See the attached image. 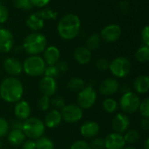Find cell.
Returning a JSON list of instances; mask_svg holds the SVG:
<instances>
[{"instance_id":"obj_4","label":"cell","mask_w":149,"mask_h":149,"mask_svg":"<svg viewBox=\"0 0 149 149\" xmlns=\"http://www.w3.org/2000/svg\"><path fill=\"white\" fill-rule=\"evenodd\" d=\"M22 131L24 132V135L29 139L37 140L44 135L45 131V126L41 120L35 117H31L24 120Z\"/></svg>"},{"instance_id":"obj_16","label":"cell","mask_w":149,"mask_h":149,"mask_svg":"<svg viewBox=\"0 0 149 149\" xmlns=\"http://www.w3.org/2000/svg\"><path fill=\"white\" fill-rule=\"evenodd\" d=\"M39 90L45 96L51 97L54 95V93L57 91L56 80L52 78L45 76L39 82Z\"/></svg>"},{"instance_id":"obj_30","label":"cell","mask_w":149,"mask_h":149,"mask_svg":"<svg viewBox=\"0 0 149 149\" xmlns=\"http://www.w3.org/2000/svg\"><path fill=\"white\" fill-rule=\"evenodd\" d=\"M103 108L108 113H114L118 108V103L114 99L107 98L103 101Z\"/></svg>"},{"instance_id":"obj_33","label":"cell","mask_w":149,"mask_h":149,"mask_svg":"<svg viewBox=\"0 0 149 149\" xmlns=\"http://www.w3.org/2000/svg\"><path fill=\"white\" fill-rule=\"evenodd\" d=\"M59 71L58 69L57 68L56 65H48L45 67V77H49V78H52V79H56L57 77H58L59 75Z\"/></svg>"},{"instance_id":"obj_44","label":"cell","mask_w":149,"mask_h":149,"mask_svg":"<svg viewBox=\"0 0 149 149\" xmlns=\"http://www.w3.org/2000/svg\"><path fill=\"white\" fill-rule=\"evenodd\" d=\"M22 149H36V142L31 139L24 141L22 144Z\"/></svg>"},{"instance_id":"obj_1","label":"cell","mask_w":149,"mask_h":149,"mask_svg":"<svg viewBox=\"0 0 149 149\" xmlns=\"http://www.w3.org/2000/svg\"><path fill=\"white\" fill-rule=\"evenodd\" d=\"M24 93V87L19 79L15 77H8L0 84V97L8 103H17Z\"/></svg>"},{"instance_id":"obj_43","label":"cell","mask_w":149,"mask_h":149,"mask_svg":"<svg viewBox=\"0 0 149 149\" xmlns=\"http://www.w3.org/2000/svg\"><path fill=\"white\" fill-rule=\"evenodd\" d=\"M30 1H31L32 6H36V7H38V8H42V7L46 6L50 3L51 0H30Z\"/></svg>"},{"instance_id":"obj_8","label":"cell","mask_w":149,"mask_h":149,"mask_svg":"<svg viewBox=\"0 0 149 149\" xmlns=\"http://www.w3.org/2000/svg\"><path fill=\"white\" fill-rule=\"evenodd\" d=\"M97 93L96 91L91 86H85L81 91L79 92L77 101L78 106L82 109H89L91 108L96 102Z\"/></svg>"},{"instance_id":"obj_46","label":"cell","mask_w":149,"mask_h":149,"mask_svg":"<svg viewBox=\"0 0 149 149\" xmlns=\"http://www.w3.org/2000/svg\"><path fill=\"white\" fill-rule=\"evenodd\" d=\"M23 122L22 120H18V119H16V120H13L10 123V127L11 129H18V130H22L23 128Z\"/></svg>"},{"instance_id":"obj_26","label":"cell","mask_w":149,"mask_h":149,"mask_svg":"<svg viewBox=\"0 0 149 149\" xmlns=\"http://www.w3.org/2000/svg\"><path fill=\"white\" fill-rule=\"evenodd\" d=\"M100 36L98 33H94L93 35H91L87 41H86V48L90 51H94L96 49L99 48V46L100 45Z\"/></svg>"},{"instance_id":"obj_12","label":"cell","mask_w":149,"mask_h":149,"mask_svg":"<svg viewBox=\"0 0 149 149\" xmlns=\"http://www.w3.org/2000/svg\"><path fill=\"white\" fill-rule=\"evenodd\" d=\"M104 141L106 149H123L126 147L123 135L114 132L109 134Z\"/></svg>"},{"instance_id":"obj_34","label":"cell","mask_w":149,"mask_h":149,"mask_svg":"<svg viewBox=\"0 0 149 149\" xmlns=\"http://www.w3.org/2000/svg\"><path fill=\"white\" fill-rule=\"evenodd\" d=\"M138 110H140L143 118H149V100L148 98L141 101Z\"/></svg>"},{"instance_id":"obj_11","label":"cell","mask_w":149,"mask_h":149,"mask_svg":"<svg viewBox=\"0 0 149 149\" xmlns=\"http://www.w3.org/2000/svg\"><path fill=\"white\" fill-rule=\"evenodd\" d=\"M130 126V120L125 113H118L114 116L112 121V127L114 133L122 134L126 133Z\"/></svg>"},{"instance_id":"obj_15","label":"cell","mask_w":149,"mask_h":149,"mask_svg":"<svg viewBox=\"0 0 149 149\" xmlns=\"http://www.w3.org/2000/svg\"><path fill=\"white\" fill-rule=\"evenodd\" d=\"M3 69L9 75L15 77L22 72L23 65L18 59L15 58H8L3 62Z\"/></svg>"},{"instance_id":"obj_19","label":"cell","mask_w":149,"mask_h":149,"mask_svg":"<svg viewBox=\"0 0 149 149\" xmlns=\"http://www.w3.org/2000/svg\"><path fill=\"white\" fill-rule=\"evenodd\" d=\"M100 132V125L95 121H86L80 127V134L87 139L94 138Z\"/></svg>"},{"instance_id":"obj_9","label":"cell","mask_w":149,"mask_h":149,"mask_svg":"<svg viewBox=\"0 0 149 149\" xmlns=\"http://www.w3.org/2000/svg\"><path fill=\"white\" fill-rule=\"evenodd\" d=\"M62 120L67 123H76L83 117V110L78 105L69 104L65 105L60 111Z\"/></svg>"},{"instance_id":"obj_31","label":"cell","mask_w":149,"mask_h":149,"mask_svg":"<svg viewBox=\"0 0 149 149\" xmlns=\"http://www.w3.org/2000/svg\"><path fill=\"white\" fill-rule=\"evenodd\" d=\"M37 14L45 21V20H49V19H55L58 16V13L51 9H45L42 10L38 12H37Z\"/></svg>"},{"instance_id":"obj_45","label":"cell","mask_w":149,"mask_h":149,"mask_svg":"<svg viewBox=\"0 0 149 149\" xmlns=\"http://www.w3.org/2000/svg\"><path fill=\"white\" fill-rule=\"evenodd\" d=\"M59 72H65L68 70V64L65 61H58L56 65Z\"/></svg>"},{"instance_id":"obj_6","label":"cell","mask_w":149,"mask_h":149,"mask_svg":"<svg viewBox=\"0 0 149 149\" xmlns=\"http://www.w3.org/2000/svg\"><path fill=\"white\" fill-rule=\"evenodd\" d=\"M109 70L113 76L125 78L131 71V63L126 57H118L109 63Z\"/></svg>"},{"instance_id":"obj_42","label":"cell","mask_w":149,"mask_h":149,"mask_svg":"<svg viewBox=\"0 0 149 149\" xmlns=\"http://www.w3.org/2000/svg\"><path fill=\"white\" fill-rule=\"evenodd\" d=\"M9 17V13L7 9L0 3V24H3L6 22V20Z\"/></svg>"},{"instance_id":"obj_29","label":"cell","mask_w":149,"mask_h":149,"mask_svg":"<svg viewBox=\"0 0 149 149\" xmlns=\"http://www.w3.org/2000/svg\"><path fill=\"white\" fill-rule=\"evenodd\" d=\"M123 137H124L126 143L135 144L140 140V134L138 133V131H136L134 129H131V130H128L127 132H126V134Z\"/></svg>"},{"instance_id":"obj_3","label":"cell","mask_w":149,"mask_h":149,"mask_svg":"<svg viewBox=\"0 0 149 149\" xmlns=\"http://www.w3.org/2000/svg\"><path fill=\"white\" fill-rule=\"evenodd\" d=\"M46 38L39 32L29 34L24 40L23 48L30 55H38L46 48Z\"/></svg>"},{"instance_id":"obj_35","label":"cell","mask_w":149,"mask_h":149,"mask_svg":"<svg viewBox=\"0 0 149 149\" xmlns=\"http://www.w3.org/2000/svg\"><path fill=\"white\" fill-rule=\"evenodd\" d=\"M50 106H51V100H50V97H47V96H45V95H43L40 99H39V100H38V108L41 110V111H46V110H48L49 109V107H50Z\"/></svg>"},{"instance_id":"obj_2","label":"cell","mask_w":149,"mask_h":149,"mask_svg":"<svg viewBox=\"0 0 149 149\" xmlns=\"http://www.w3.org/2000/svg\"><path fill=\"white\" fill-rule=\"evenodd\" d=\"M80 25L81 22L77 15L67 14L59 20L58 24V31L62 38L67 40L73 39L78 36Z\"/></svg>"},{"instance_id":"obj_5","label":"cell","mask_w":149,"mask_h":149,"mask_svg":"<svg viewBox=\"0 0 149 149\" xmlns=\"http://www.w3.org/2000/svg\"><path fill=\"white\" fill-rule=\"evenodd\" d=\"M22 65L24 72L31 77L43 75L46 67V64L45 63L43 58L38 55H31L24 61V64Z\"/></svg>"},{"instance_id":"obj_39","label":"cell","mask_w":149,"mask_h":149,"mask_svg":"<svg viewBox=\"0 0 149 149\" xmlns=\"http://www.w3.org/2000/svg\"><path fill=\"white\" fill-rule=\"evenodd\" d=\"M96 67L100 71H106L109 68V62L105 58H99L96 62Z\"/></svg>"},{"instance_id":"obj_24","label":"cell","mask_w":149,"mask_h":149,"mask_svg":"<svg viewBox=\"0 0 149 149\" xmlns=\"http://www.w3.org/2000/svg\"><path fill=\"white\" fill-rule=\"evenodd\" d=\"M44 24H45V21L37 13L30 15L26 20V25L34 31H38L41 30L44 27Z\"/></svg>"},{"instance_id":"obj_38","label":"cell","mask_w":149,"mask_h":149,"mask_svg":"<svg viewBox=\"0 0 149 149\" xmlns=\"http://www.w3.org/2000/svg\"><path fill=\"white\" fill-rule=\"evenodd\" d=\"M89 145L91 149H105V141L102 138H94Z\"/></svg>"},{"instance_id":"obj_52","label":"cell","mask_w":149,"mask_h":149,"mask_svg":"<svg viewBox=\"0 0 149 149\" xmlns=\"http://www.w3.org/2000/svg\"><path fill=\"white\" fill-rule=\"evenodd\" d=\"M2 147H3V142H2V140L0 138V149L2 148Z\"/></svg>"},{"instance_id":"obj_25","label":"cell","mask_w":149,"mask_h":149,"mask_svg":"<svg viewBox=\"0 0 149 149\" xmlns=\"http://www.w3.org/2000/svg\"><path fill=\"white\" fill-rule=\"evenodd\" d=\"M67 87L72 92L79 93L85 87V81L79 77L72 78L67 83Z\"/></svg>"},{"instance_id":"obj_27","label":"cell","mask_w":149,"mask_h":149,"mask_svg":"<svg viewBox=\"0 0 149 149\" xmlns=\"http://www.w3.org/2000/svg\"><path fill=\"white\" fill-rule=\"evenodd\" d=\"M36 149H54V144L52 140L47 137L41 136L37 139Z\"/></svg>"},{"instance_id":"obj_20","label":"cell","mask_w":149,"mask_h":149,"mask_svg":"<svg viewBox=\"0 0 149 149\" xmlns=\"http://www.w3.org/2000/svg\"><path fill=\"white\" fill-rule=\"evenodd\" d=\"M74 58L80 65H86L91 61L92 53L86 46H79L74 51Z\"/></svg>"},{"instance_id":"obj_50","label":"cell","mask_w":149,"mask_h":149,"mask_svg":"<svg viewBox=\"0 0 149 149\" xmlns=\"http://www.w3.org/2000/svg\"><path fill=\"white\" fill-rule=\"evenodd\" d=\"M144 148L149 149V139H147L145 141V145H144Z\"/></svg>"},{"instance_id":"obj_28","label":"cell","mask_w":149,"mask_h":149,"mask_svg":"<svg viewBox=\"0 0 149 149\" xmlns=\"http://www.w3.org/2000/svg\"><path fill=\"white\" fill-rule=\"evenodd\" d=\"M136 59L141 63H146L149 60V46L143 45L140 47L135 53Z\"/></svg>"},{"instance_id":"obj_13","label":"cell","mask_w":149,"mask_h":149,"mask_svg":"<svg viewBox=\"0 0 149 149\" xmlns=\"http://www.w3.org/2000/svg\"><path fill=\"white\" fill-rule=\"evenodd\" d=\"M99 90L104 96H112L120 90V84L115 79L108 78L102 81Z\"/></svg>"},{"instance_id":"obj_36","label":"cell","mask_w":149,"mask_h":149,"mask_svg":"<svg viewBox=\"0 0 149 149\" xmlns=\"http://www.w3.org/2000/svg\"><path fill=\"white\" fill-rule=\"evenodd\" d=\"M9 132H10L9 122L3 118H0V138L2 139L3 137H5Z\"/></svg>"},{"instance_id":"obj_18","label":"cell","mask_w":149,"mask_h":149,"mask_svg":"<svg viewBox=\"0 0 149 149\" xmlns=\"http://www.w3.org/2000/svg\"><path fill=\"white\" fill-rule=\"evenodd\" d=\"M60 58V52L56 46L46 47L44 51V61L48 65H55Z\"/></svg>"},{"instance_id":"obj_51","label":"cell","mask_w":149,"mask_h":149,"mask_svg":"<svg viewBox=\"0 0 149 149\" xmlns=\"http://www.w3.org/2000/svg\"><path fill=\"white\" fill-rule=\"evenodd\" d=\"M123 149H135L134 147H132V146H128V147H124V148Z\"/></svg>"},{"instance_id":"obj_22","label":"cell","mask_w":149,"mask_h":149,"mask_svg":"<svg viewBox=\"0 0 149 149\" xmlns=\"http://www.w3.org/2000/svg\"><path fill=\"white\" fill-rule=\"evenodd\" d=\"M134 89L137 93L145 94L149 90V78L148 76L142 75L136 78L134 82Z\"/></svg>"},{"instance_id":"obj_7","label":"cell","mask_w":149,"mask_h":149,"mask_svg":"<svg viewBox=\"0 0 149 149\" xmlns=\"http://www.w3.org/2000/svg\"><path fill=\"white\" fill-rule=\"evenodd\" d=\"M140 97L134 92L123 93L120 100V107L125 113H134L139 109Z\"/></svg>"},{"instance_id":"obj_40","label":"cell","mask_w":149,"mask_h":149,"mask_svg":"<svg viewBox=\"0 0 149 149\" xmlns=\"http://www.w3.org/2000/svg\"><path fill=\"white\" fill-rule=\"evenodd\" d=\"M70 149H91L89 143H87L85 141H76L72 143Z\"/></svg>"},{"instance_id":"obj_10","label":"cell","mask_w":149,"mask_h":149,"mask_svg":"<svg viewBox=\"0 0 149 149\" xmlns=\"http://www.w3.org/2000/svg\"><path fill=\"white\" fill-rule=\"evenodd\" d=\"M121 36V28L119 24H113L104 27L100 32V38L107 42L113 43L117 41Z\"/></svg>"},{"instance_id":"obj_37","label":"cell","mask_w":149,"mask_h":149,"mask_svg":"<svg viewBox=\"0 0 149 149\" xmlns=\"http://www.w3.org/2000/svg\"><path fill=\"white\" fill-rule=\"evenodd\" d=\"M51 105L54 107V109L58 110V109H62L65 106V102L61 96H55L54 98L52 99Z\"/></svg>"},{"instance_id":"obj_21","label":"cell","mask_w":149,"mask_h":149,"mask_svg":"<svg viewBox=\"0 0 149 149\" xmlns=\"http://www.w3.org/2000/svg\"><path fill=\"white\" fill-rule=\"evenodd\" d=\"M62 120L61 113L58 110L53 109L50 111L45 117V126L49 128L57 127Z\"/></svg>"},{"instance_id":"obj_41","label":"cell","mask_w":149,"mask_h":149,"mask_svg":"<svg viewBox=\"0 0 149 149\" xmlns=\"http://www.w3.org/2000/svg\"><path fill=\"white\" fill-rule=\"evenodd\" d=\"M141 40L144 45L149 46V26L146 25L141 31Z\"/></svg>"},{"instance_id":"obj_14","label":"cell","mask_w":149,"mask_h":149,"mask_svg":"<svg viewBox=\"0 0 149 149\" xmlns=\"http://www.w3.org/2000/svg\"><path fill=\"white\" fill-rule=\"evenodd\" d=\"M14 45V38L12 33L7 29H0V52H9Z\"/></svg>"},{"instance_id":"obj_53","label":"cell","mask_w":149,"mask_h":149,"mask_svg":"<svg viewBox=\"0 0 149 149\" xmlns=\"http://www.w3.org/2000/svg\"><path fill=\"white\" fill-rule=\"evenodd\" d=\"M0 29H1V27H0Z\"/></svg>"},{"instance_id":"obj_47","label":"cell","mask_w":149,"mask_h":149,"mask_svg":"<svg viewBox=\"0 0 149 149\" xmlns=\"http://www.w3.org/2000/svg\"><path fill=\"white\" fill-rule=\"evenodd\" d=\"M120 10L123 14H127L129 11V4L126 1H122L120 3Z\"/></svg>"},{"instance_id":"obj_48","label":"cell","mask_w":149,"mask_h":149,"mask_svg":"<svg viewBox=\"0 0 149 149\" xmlns=\"http://www.w3.org/2000/svg\"><path fill=\"white\" fill-rule=\"evenodd\" d=\"M140 126L141 127L142 130L144 131H148L149 129V119L148 118H143L141 122H140Z\"/></svg>"},{"instance_id":"obj_23","label":"cell","mask_w":149,"mask_h":149,"mask_svg":"<svg viewBox=\"0 0 149 149\" xmlns=\"http://www.w3.org/2000/svg\"><path fill=\"white\" fill-rule=\"evenodd\" d=\"M8 141L10 145L14 147H17L23 144L25 140V135L22 130L18 129H11L8 133Z\"/></svg>"},{"instance_id":"obj_17","label":"cell","mask_w":149,"mask_h":149,"mask_svg":"<svg viewBox=\"0 0 149 149\" xmlns=\"http://www.w3.org/2000/svg\"><path fill=\"white\" fill-rule=\"evenodd\" d=\"M14 113H15L16 118L22 121L30 118L31 107H30L29 103L24 100L17 101L14 107Z\"/></svg>"},{"instance_id":"obj_32","label":"cell","mask_w":149,"mask_h":149,"mask_svg":"<svg viewBox=\"0 0 149 149\" xmlns=\"http://www.w3.org/2000/svg\"><path fill=\"white\" fill-rule=\"evenodd\" d=\"M13 4L16 8L23 10H29L32 7L30 0H13Z\"/></svg>"},{"instance_id":"obj_49","label":"cell","mask_w":149,"mask_h":149,"mask_svg":"<svg viewBox=\"0 0 149 149\" xmlns=\"http://www.w3.org/2000/svg\"><path fill=\"white\" fill-rule=\"evenodd\" d=\"M120 91H121L123 93H126L131 92V87H130V86H129V85H127V84H125V85H123V86H121V88H120Z\"/></svg>"}]
</instances>
